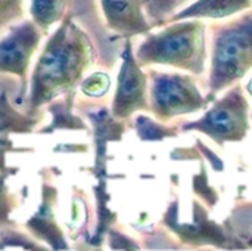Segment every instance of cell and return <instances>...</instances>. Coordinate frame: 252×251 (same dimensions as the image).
I'll use <instances>...</instances> for the list:
<instances>
[{
  "mask_svg": "<svg viewBox=\"0 0 252 251\" xmlns=\"http://www.w3.org/2000/svg\"><path fill=\"white\" fill-rule=\"evenodd\" d=\"M92 62L93 47L87 34L71 16H65L32 65L27 96L28 112L34 114L74 90Z\"/></svg>",
  "mask_w": 252,
  "mask_h": 251,
  "instance_id": "cell-1",
  "label": "cell"
},
{
  "mask_svg": "<svg viewBox=\"0 0 252 251\" xmlns=\"http://www.w3.org/2000/svg\"><path fill=\"white\" fill-rule=\"evenodd\" d=\"M252 67V12L220 24L213 37L211 93L242 78Z\"/></svg>",
  "mask_w": 252,
  "mask_h": 251,
  "instance_id": "cell-2",
  "label": "cell"
},
{
  "mask_svg": "<svg viewBox=\"0 0 252 251\" xmlns=\"http://www.w3.org/2000/svg\"><path fill=\"white\" fill-rule=\"evenodd\" d=\"M204 24L189 21L149 36L137 52L143 65L165 64L199 74L204 70Z\"/></svg>",
  "mask_w": 252,
  "mask_h": 251,
  "instance_id": "cell-3",
  "label": "cell"
},
{
  "mask_svg": "<svg viewBox=\"0 0 252 251\" xmlns=\"http://www.w3.org/2000/svg\"><path fill=\"white\" fill-rule=\"evenodd\" d=\"M44 33L31 21L24 19L7 27L0 37V74L13 75L19 81V101L28 96L31 64Z\"/></svg>",
  "mask_w": 252,
  "mask_h": 251,
  "instance_id": "cell-4",
  "label": "cell"
},
{
  "mask_svg": "<svg viewBox=\"0 0 252 251\" xmlns=\"http://www.w3.org/2000/svg\"><path fill=\"white\" fill-rule=\"evenodd\" d=\"M186 129L204 132L219 143L224 141H239L248 129V104L239 87L227 93L216 107L196 123L188 124Z\"/></svg>",
  "mask_w": 252,
  "mask_h": 251,
  "instance_id": "cell-5",
  "label": "cell"
},
{
  "mask_svg": "<svg viewBox=\"0 0 252 251\" xmlns=\"http://www.w3.org/2000/svg\"><path fill=\"white\" fill-rule=\"evenodd\" d=\"M204 105L205 101L189 75L154 74L152 108L159 120L193 112Z\"/></svg>",
  "mask_w": 252,
  "mask_h": 251,
  "instance_id": "cell-6",
  "label": "cell"
},
{
  "mask_svg": "<svg viewBox=\"0 0 252 251\" xmlns=\"http://www.w3.org/2000/svg\"><path fill=\"white\" fill-rule=\"evenodd\" d=\"M130 46L124 53V62L118 75V89L114 99V115L126 118L136 109H146V78L130 55Z\"/></svg>",
  "mask_w": 252,
  "mask_h": 251,
  "instance_id": "cell-7",
  "label": "cell"
},
{
  "mask_svg": "<svg viewBox=\"0 0 252 251\" xmlns=\"http://www.w3.org/2000/svg\"><path fill=\"white\" fill-rule=\"evenodd\" d=\"M108 25L123 36L143 33L149 28L139 0H102Z\"/></svg>",
  "mask_w": 252,
  "mask_h": 251,
  "instance_id": "cell-8",
  "label": "cell"
},
{
  "mask_svg": "<svg viewBox=\"0 0 252 251\" xmlns=\"http://www.w3.org/2000/svg\"><path fill=\"white\" fill-rule=\"evenodd\" d=\"M251 7V0H199L182 13L173 16V21L186 18H224Z\"/></svg>",
  "mask_w": 252,
  "mask_h": 251,
  "instance_id": "cell-9",
  "label": "cell"
},
{
  "mask_svg": "<svg viewBox=\"0 0 252 251\" xmlns=\"http://www.w3.org/2000/svg\"><path fill=\"white\" fill-rule=\"evenodd\" d=\"M66 0H28L30 19L46 34L65 18Z\"/></svg>",
  "mask_w": 252,
  "mask_h": 251,
  "instance_id": "cell-10",
  "label": "cell"
},
{
  "mask_svg": "<svg viewBox=\"0 0 252 251\" xmlns=\"http://www.w3.org/2000/svg\"><path fill=\"white\" fill-rule=\"evenodd\" d=\"M35 124V118L18 112L13 107L9 105L6 95H0V141L4 139L9 133H30Z\"/></svg>",
  "mask_w": 252,
  "mask_h": 251,
  "instance_id": "cell-11",
  "label": "cell"
},
{
  "mask_svg": "<svg viewBox=\"0 0 252 251\" xmlns=\"http://www.w3.org/2000/svg\"><path fill=\"white\" fill-rule=\"evenodd\" d=\"M25 0H0V31L15 24L24 13Z\"/></svg>",
  "mask_w": 252,
  "mask_h": 251,
  "instance_id": "cell-12",
  "label": "cell"
},
{
  "mask_svg": "<svg viewBox=\"0 0 252 251\" xmlns=\"http://www.w3.org/2000/svg\"><path fill=\"white\" fill-rule=\"evenodd\" d=\"M109 89V77L103 72H94L81 81V90L84 95L99 98Z\"/></svg>",
  "mask_w": 252,
  "mask_h": 251,
  "instance_id": "cell-13",
  "label": "cell"
},
{
  "mask_svg": "<svg viewBox=\"0 0 252 251\" xmlns=\"http://www.w3.org/2000/svg\"><path fill=\"white\" fill-rule=\"evenodd\" d=\"M248 92L252 95V78L250 80V83H248Z\"/></svg>",
  "mask_w": 252,
  "mask_h": 251,
  "instance_id": "cell-14",
  "label": "cell"
}]
</instances>
